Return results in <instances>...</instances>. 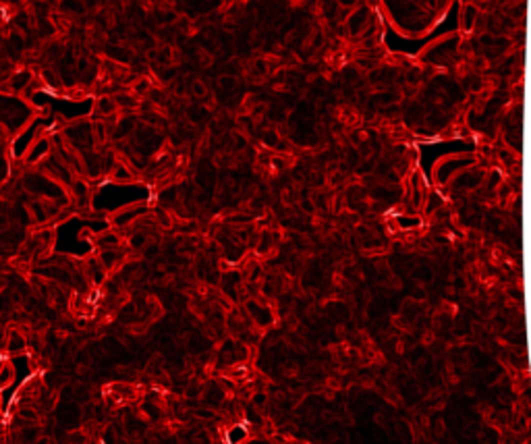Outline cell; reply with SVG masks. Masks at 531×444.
<instances>
[{
    "instance_id": "1",
    "label": "cell",
    "mask_w": 531,
    "mask_h": 444,
    "mask_svg": "<svg viewBox=\"0 0 531 444\" xmlns=\"http://www.w3.org/2000/svg\"><path fill=\"white\" fill-rule=\"evenodd\" d=\"M25 349V340L17 334V332H12L10 334V342H8V353H19Z\"/></svg>"
},
{
    "instance_id": "2",
    "label": "cell",
    "mask_w": 531,
    "mask_h": 444,
    "mask_svg": "<svg viewBox=\"0 0 531 444\" xmlns=\"http://www.w3.org/2000/svg\"><path fill=\"white\" fill-rule=\"evenodd\" d=\"M12 376H15V372H12L10 366H2L0 368V388H4L12 382Z\"/></svg>"
},
{
    "instance_id": "3",
    "label": "cell",
    "mask_w": 531,
    "mask_h": 444,
    "mask_svg": "<svg viewBox=\"0 0 531 444\" xmlns=\"http://www.w3.org/2000/svg\"><path fill=\"white\" fill-rule=\"evenodd\" d=\"M0 17H2V21H6V23L12 19V15H10V10H8V6H6V4H2V6H0Z\"/></svg>"
},
{
    "instance_id": "4",
    "label": "cell",
    "mask_w": 531,
    "mask_h": 444,
    "mask_svg": "<svg viewBox=\"0 0 531 444\" xmlns=\"http://www.w3.org/2000/svg\"><path fill=\"white\" fill-rule=\"evenodd\" d=\"M234 79H230V77H222V88L224 90H230V88H234Z\"/></svg>"
},
{
    "instance_id": "5",
    "label": "cell",
    "mask_w": 531,
    "mask_h": 444,
    "mask_svg": "<svg viewBox=\"0 0 531 444\" xmlns=\"http://www.w3.org/2000/svg\"><path fill=\"white\" fill-rule=\"evenodd\" d=\"M193 92H195V94H200V96H202V94H206V88L202 86V83H195V86H193Z\"/></svg>"
},
{
    "instance_id": "6",
    "label": "cell",
    "mask_w": 531,
    "mask_h": 444,
    "mask_svg": "<svg viewBox=\"0 0 531 444\" xmlns=\"http://www.w3.org/2000/svg\"><path fill=\"white\" fill-rule=\"evenodd\" d=\"M355 2H357V0H340V4H342V6H351V4H355Z\"/></svg>"
}]
</instances>
